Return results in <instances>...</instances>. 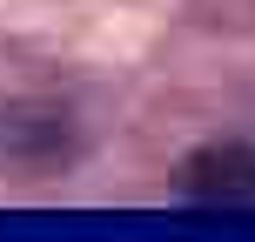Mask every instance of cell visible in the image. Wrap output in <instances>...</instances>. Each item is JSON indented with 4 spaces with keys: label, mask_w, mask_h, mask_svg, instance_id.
<instances>
[{
    "label": "cell",
    "mask_w": 255,
    "mask_h": 242,
    "mask_svg": "<svg viewBox=\"0 0 255 242\" xmlns=\"http://www.w3.org/2000/svg\"><path fill=\"white\" fill-rule=\"evenodd\" d=\"M181 189L202 202H255V141H215L181 162Z\"/></svg>",
    "instance_id": "obj_1"
}]
</instances>
